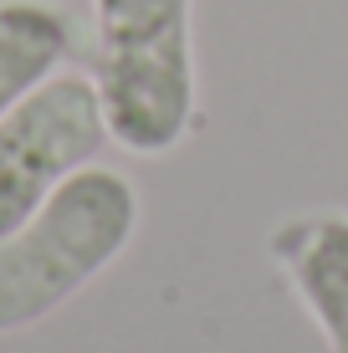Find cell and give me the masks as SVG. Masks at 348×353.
Masks as SVG:
<instances>
[{
  "label": "cell",
  "instance_id": "cell-1",
  "mask_svg": "<svg viewBox=\"0 0 348 353\" xmlns=\"http://www.w3.org/2000/svg\"><path fill=\"white\" fill-rule=\"evenodd\" d=\"M139 185L113 164H88L36 215L0 236V338L62 312L134 246Z\"/></svg>",
  "mask_w": 348,
  "mask_h": 353
},
{
  "label": "cell",
  "instance_id": "cell-2",
  "mask_svg": "<svg viewBox=\"0 0 348 353\" xmlns=\"http://www.w3.org/2000/svg\"><path fill=\"white\" fill-rule=\"evenodd\" d=\"M108 139L134 159L179 149L200 118L195 0H92Z\"/></svg>",
  "mask_w": 348,
  "mask_h": 353
},
{
  "label": "cell",
  "instance_id": "cell-3",
  "mask_svg": "<svg viewBox=\"0 0 348 353\" xmlns=\"http://www.w3.org/2000/svg\"><path fill=\"white\" fill-rule=\"evenodd\" d=\"M108 118L92 72L62 67L0 118V236L36 215L77 169L108 149Z\"/></svg>",
  "mask_w": 348,
  "mask_h": 353
},
{
  "label": "cell",
  "instance_id": "cell-4",
  "mask_svg": "<svg viewBox=\"0 0 348 353\" xmlns=\"http://www.w3.org/2000/svg\"><path fill=\"white\" fill-rule=\"evenodd\" d=\"M272 256L287 272L297 302L318 323L328 353H348V215H297L272 236Z\"/></svg>",
  "mask_w": 348,
  "mask_h": 353
},
{
  "label": "cell",
  "instance_id": "cell-5",
  "mask_svg": "<svg viewBox=\"0 0 348 353\" xmlns=\"http://www.w3.org/2000/svg\"><path fill=\"white\" fill-rule=\"evenodd\" d=\"M72 57V16L57 0H0V118Z\"/></svg>",
  "mask_w": 348,
  "mask_h": 353
}]
</instances>
